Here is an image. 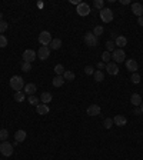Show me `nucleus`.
<instances>
[{
    "label": "nucleus",
    "instance_id": "obj_8",
    "mask_svg": "<svg viewBox=\"0 0 143 160\" xmlns=\"http://www.w3.org/2000/svg\"><path fill=\"white\" fill-rule=\"evenodd\" d=\"M76 12H77L79 16H88L89 13H90V6H89L88 3H79Z\"/></svg>",
    "mask_w": 143,
    "mask_h": 160
},
{
    "label": "nucleus",
    "instance_id": "obj_7",
    "mask_svg": "<svg viewBox=\"0 0 143 160\" xmlns=\"http://www.w3.org/2000/svg\"><path fill=\"white\" fill-rule=\"evenodd\" d=\"M37 57H39L40 60H46L50 57V47L49 46H42L39 47L37 50Z\"/></svg>",
    "mask_w": 143,
    "mask_h": 160
},
{
    "label": "nucleus",
    "instance_id": "obj_29",
    "mask_svg": "<svg viewBox=\"0 0 143 160\" xmlns=\"http://www.w3.org/2000/svg\"><path fill=\"white\" fill-rule=\"evenodd\" d=\"M130 80H132V83L139 84V83H140V74H139V73H133L132 77H130Z\"/></svg>",
    "mask_w": 143,
    "mask_h": 160
},
{
    "label": "nucleus",
    "instance_id": "obj_10",
    "mask_svg": "<svg viewBox=\"0 0 143 160\" xmlns=\"http://www.w3.org/2000/svg\"><path fill=\"white\" fill-rule=\"evenodd\" d=\"M23 92H24V95L33 96V95L37 92V87H36V84H34V83H27V84H24Z\"/></svg>",
    "mask_w": 143,
    "mask_h": 160
},
{
    "label": "nucleus",
    "instance_id": "obj_36",
    "mask_svg": "<svg viewBox=\"0 0 143 160\" xmlns=\"http://www.w3.org/2000/svg\"><path fill=\"white\" fill-rule=\"evenodd\" d=\"M93 4H95L96 9H100V10H102L103 6H104V1H103V0H95V3H93Z\"/></svg>",
    "mask_w": 143,
    "mask_h": 160
},
{
    "label": "nucleus",
    "instance_id": "obj_18",
    "mask_svg": "<svg viewBox=\"0 0 143 160\" xmlns=\"http://www.w3.org/2000/svg\"><path fill=\"white\" fill-rule=\"evenodd\" d=\"M130 103L133 104L135 107H139V106L142 104V97H140V95L133 93V95H132V97H130Z\"/></svg>",
    "mask_w": 143,
    "mask_h": 160
},
{
    "label": "nucleus",
    "instance_id": "obj_4",
    "mask_svg": "<svg viewBox=\"0 0 143 160\" xmlns=\"http://www.w3.org/2000/svg\"><path fill=\"white\" fill-rule=\"evenodd\" d=\"M52 34L49 32H46V30H43V32L39 34V43L42 44V46H49L50 43H52Z\"/></svg>",
    "mask_w": 143,
    "mask_h": 160
},
{
    "label": "nucleus",
    "instance_id": "obj_35",
    "mask_svg": "<svg viewBox=\"0 0 143 160\" xmlns=\"http://www.w3.org/2000/svg\"><path fill=\"white\" fill-rule=\"evenodd\" d=\"M22 70H23V72H26V73L30 72V70H32V64L23 62V64H22Z\"/></svg>",
    "mask_w": 143,
    "mask_h": 160
},
{
    "label": "nucleus",
    "instance_id": "obj_40",
    "mask_svg": "<svg viewBox=\"0 0 143 160\" xmlns=\"http://www.w3.org/2000/svg\"><path fill=\"white\" fill-rule=\"evenodd\" d=\"M137 23H139V26H143V16L137 17Z\"/></svg>",
    "mask_w": 143,
    "mask_h": 160
},
{
    "label": "nucleus",
    "instance_id": "obj_15",
    "mask_svg": "<svg viewBox=\"0 0 143 160\" xmlns=\"http://www.w3.org/2000/svg\"><path fill=\"white\" fill-rule=\"evenodd\" d=\"M26 137H27V135H26V130H17L16 133H15V140H16L17 143H22V142H24L26 140Z\"/></svg>",
    "mask_w": 143,
    "mask_h": 160
},
{
    "label": "nucleus",
    "instance_id": "obj_13",
    "mask_svg": "<svg viewBox=\"0 0 143 160\" xmlns=\"http://www.w3.org/2000/svg\"><path fill=\"white\" fill-rule=\"evenodd\" d=\"M126 69L129 70V72L136 73V70L139 69L137 62H136V60H133V59H129V60H126Z\"/></svg>",
    "mask_w": 143,
    "mask_h": 160
},
{
    "label": "nucleus",
    "instance_id": "obj_32",
    "mask_svg": "<svg viewBox=\"0 0 143 160\" xmlns=\"http://www.w3.org/2000/svg\"><path fill=\"white\" fill-rule=\"evenodd\" d=\"M110 59H112V55L109 52H103V53H102V60H103V63H109Z\"/></svg>",
    "mask_w": 143,
    "mask_h": 160
},
{
    "label": "nucleus",
    "instance_id": "obj_39",
    "mask_svg": "<svg viewBox=\"0 0 143 160\" xmlns=\"http://www.w3.org/2000/svg\"><path fill=\"white\" fill-rule=\"evenodd\" d=\"M133 114H136V116H140V114H142V110H140V107H135V110H133Z\"/></svg>",
    "mask_w": 143,
    "mask_h": 160
},
{
    "label": "nucleus",
    "instance_id": "obj_38",
    "mask_svg": "<svg viewBox=\"0 0 143 160\" xmlns=\"http://www.w3.org/2000/svg\"><path fill=\"white\" fill-rule=\"evenodd\" d=\"M85 73L90 76V74H95V70H93V67H92V66H86V67H85Z\"/></svg>",
    "mask_w": 143,
    "mask_h": 160
},
{
    "label": "nucleus",
    "instance_id": "obj_3",
    "mask_svg": "<svg viewBox=\"0 0 143 160\" xmlns=\"http://www.w3.org/2000/svg\"><path fill=\"white\" fill-rule=\"evenodd\" d=\"M83 40H85V43L88 44L89 47H96V46L99 44V39H97V37H96L92 32L86 33V34H85V37H83Z\"/></svg>",
    "mask_w": 143,
    "mask_h": 160
},
{
    "label": "nucleus",
    "instance_id": "obj_41",
    "mask_svg": "<svg viewBox=\"0 0 143 160\" xmlns=\"http://www.w3.org/2000/svg\"><path fill=\"white\" fill-rule=\"evenodd\" d=\"M103 67H104V63H103V62L97 63V69H103Z\"/></svg>",
    "mask_w": 143,
    "mask_h": 160
},
{
    "label": "nucleus",
    "instance_id": "obj_34",
    "mask_svg": "<svg viewBox=\"0 0 143 160\" xmlns=\"http://www.w3.org/2000/svg\"><path fill=\"white\" fill-rule=\"evenodd\" d=\"M7 27H9V24L4 20H0V33H4L7 30Z\"/></svg>",
    "mask_w": 143,
    "mask_h": 160
},
{
    "label": "nucleus",
    "instance_id": "obj_6",
    "mask_svg": "<svg viewBox=\"0 0 143 160\" xmlns=\"http://www.w3.org/2000/svg\"><path fill=\"white\" fill-rule=\"evenodd\" d=\"M100 19L103 20L104 23H110L112 20H113V12H112L110 9H102L100 10Z\"/></svg>",
    "mask_w": 143,
    "mask_h": 160
},
{
    "label": "nucleus",
    "instance_id": "obj_9",
    "mask_svg": "<svg viewBox=\"0 0 143 160\" xmlns=\"http://www.w3.org/2000/svg\"><path fill=\"white\" fill-rule=\"evenodd\" d=\"M23 60L26 62V63H32L33 60L36 59V52L34 50H32V49H27V50H24L23 52Z\"/></svg>",
    "mask_w": 143,
    "mask_h": 160
},
{
    "label": "nucleus",
    "instance_id": "obj_33",
    "mask_svg": "<svg viewBox=\"0 0 143 160\" xmlns=\"http://www.w3.org/2000/svg\"><path fill=\"white\" fill-rule=\"evenodd\" d=\"M103 124H104V127L106 129H110L112 126H113V119H110V117H106L103 121Z\"/></svg>",
    "mask_w": 143,
    "mask_h": 160
},
{
    "label": "nucleus",
    "instance_id": "obj_28",
    "mask_svg": "<svg viewBox=\"0 0 143 160\" xmlns=\"http://www.w3.org/2000/svg\"><path fill=\"white\" fill-rule=\"evenodd\" d=\"M63 77H64V80H74V73L73 72H70V70H66L64 72V74H63Z\"/></svg>",
    "mask_w": 143,
    "mask_h": 160
},
{
    "label": "nucleus",
    "instance_id": "obj_22",
    "mask_svg": "<svg viewBox=\"0 0 143 160\" xmlns=\"http://www.w3.org/2000/svg\"><path fill=\"white\" fill-rule=\"evenodd\" d=\"M49 47H50V50H59V49L62 47V40L60 39H53L52 40V43L49 44Z\"/></svg>",
    "mask_w": 143,
    "mask_h": 160
},
{
    "label": "nucleus",
    "instance_id": "obj_30",
    "mask_svg": "<svg viewBox=\"0 0 143 160\" xmlns=\"http://www.w3.org/2000/svg\"><path fill=\"white\" fill-rule=\"evenodd\" d=\"M7 137H9V132L6 129H1V130H0V140H1V142H6Z\"/></svg>",
    "mask_w": 143,
    "mask_h": 160
},
{
    "label": "nucleus",
    "instance_id": "obj_1",
    "mask_svg": "<svg viewBox=\"0 0 143 160\" xmlns=\"http://www.w3.org/2000/svg\"><path fill=\"white\" fill-rule=\"evenodd\" d=\"M10 87L13 89L15 92L23 90V87H24L23 77L22 76H13V77H10Z\"/></svg>",
    "mask_w": 143,
    "mask_h": 160
},
{
    "label": "nucleus",
    "instance_id": "obj_26",
    "mask_svg": "<svg viewBox=\"0 0 143 160\" xmlns=\"http://www.w3.org/2000/svg\"><path fill=\"white\" fill-rule=\"evenodd\" d=\"M104 79V74L102 70H97V72H95V80L97 81V83H100V81H103Z\"/></svg>",
    "mask_w": 143,
    "mask_h": 160
},
{
    "label": "nucleus",
    "instance_id": "obj_5",
    "mask_svg": "<svg viewBox=\"0 0 143 160\" xmlns=\"http://www.w3.org/2000/svg\"><path fill=\"white\" fill-rule=\"evenodd\" d=\"M0 153L3 156H6V157H10L13 154V146L9 142H3V143L0 144Z\"/></svg>",
    "mask_w": 143,
    "mask_h": 160
},
{
    "label": "nucleus",
    "instance_id": "obj_14",
    "mask_svg": "<svg viewBox=\"0 0 143 160\" xmlns=\"http://www.w3.org/2000/svg\"><path fill=\"white\" fill-rule=\"evenodd\" d=\"M106 72L109 74H112V76H116L119 73V67H117L116 63H107L106 64Z\"/></svg>",
    "mask_w": 143,
    "mask_h": 160
},
{
    "label": "nucleus",
    "instance_id": "obj_21",
    "mask_svg": "<svg viewBox=\"0 0 143 160\" xmlns=\"http://www.w3.org/2000/svg\"><path fill=\"white\" fill-rule=\"evenodd\" d=\"M64 81H66V80H64L63 76H56L55 79L52 80V84H53L55 87H60V86L64 84Z\"/></svg>",
    "mask_w": 143,
    "mask_h": 160
},
{
    "label": "nucleus",
    "instance_id": "obj_11",
    "mask_svg": "<svg viewBox=\"0 0 143 160\" xmlns=\"http://www.w3.org/2000/svg\"><path fill=\"white\" fill-rule=\"evenodd\" d=\"M127 123V119L123 116V114H116L115 117H113V124H116V126H126Z\"/></svg>",
    "mask_w": 143,
    "mask_h": 160
},
{
    "label": "nucleus",
    "instance_id": "obj_37",
    "mask_svg": "<svg viewBox=\"0 0 143 160\" xmlns=\"http://www.w3.org/2000/svg\"><path fill=\"white\" fill-rule=\"evenodd\" d=\"M6 46H7V39L3 34H0V47H6Z\"/></svg>",
    "mask_w": 143,
    "mask_h": 160
},
{
    "label": "nucleus",
    "instance_id": "obj_2",
    "mask_svg": "<svg viewBox=\"0 0 143 160\" xmlns=\"http://www.w3.org/2000/svg\"><path fill=\"white\" fill-rule=\"evenodd\" d=\"M112 59L115 60V63H123L126 60V53L123 52V49H115V52L112 53Z\"/></svg>",
    "mask_w": 143,
    "mask_h": 160
},
{
    "label": "nucleus",
    "instance_id": "obj_12",
    "mask_svg": "<svg viewBox=\"0 0 143 160\" xmlns=\"http://www.w3.org/2000/svg\"><path fill=\"white\" fill-rule=\"evenodd\" d=\"M89 116H99L100 114V106H97V104H90L88 107V110H86Z\"/></svg>",
    "mask_w": 143,
    "mask_h": 160
},
{
    "label": "nucleus",
    "instance_id": "obj_27",
    "mask_svg": "<svg viewBox=\"0 0 143 160\" xmlns=\"http://www.w3.org/2000/svg\"><path fill=\"white\" fill-rule=\"evenodd\" d=\"M103 30H104V29H103V26H96V27H95V30H93L92 33L95 34L96 37H99L100 34H103Z\"/></svg>",
    "mask_w": 143,
    "mask_h": 160
},
{
    "label": "nucleus",
    "instance_id": "obj_44",
    "mask_svg": "<svg viewBox=\"0 0 143 160\" xmlns=\"http://www.w3.org/2000/svg\"><path fill=\"white\" fill-rule=\"evenodd\" d=\"M1 17H3V15H1V13H0V20H1Z\"/></svg>",
    "mask_w": 143,
    "mask_h": 160
},
{
    "label": "nucleus",
    "instance_id": "obj_16",
    "mask_svg": "<svg viewBox=\"0 0 143 160\" xmlns=\"http://www.w3.org/2000/svg\"><path fill=\"white\" fill-rule=\"evenodd\" d=\"M132 12H133V15H136L137 17L143 16V6L140 3H133V4H132Z\"/></svg>",
    "mask_w": 143,
    "mask_h": 160
},
{
    "label": "nucleus",
    "instance_id": "obj_19",
    "mask_svg": "<svg viewBox=\"0 0 143 160\" xmlns=\"http://www.w3.org/2000/svg\"><path fill=\"white\" fill-rule=\"evenodd\" d=\"M52 99H53V96H52V93L50 92H43L42 93V96H40V100H42V103L47 104L52 102Z\"/></svg>",
    "mask_w": 143,
    "mask_h": 160
},
{
    "label": "nucleus",
    "instance_id": "obj_43",
    "mask_svg": "<svg viewBox=\"0 0 143 160\" xmlns=\"http://www.w3.org/2000/svg\"><path fill=\"white\" fill-rule=\"evenodd\" d=\"M140 110H142V113H143V102H142V104H140Z\"/></svg>",
    "mask_w": 143,
    "mask_h": 160
},
{
    "label": "nucleus",
    "instance_id": "obj_23",
    "mask_svg": "<svg viewBox=\"0 0 143 160\" xmlns=\"http://www.w3.org/2000/svg\"><path fill=\"white\" fill-rule=\"evenodd\" d=\"M24 99H26V95H24V92H15V100L16 102H19V103H22V102H24Z\"/></svg>",
    "mask_w": 143,
    "mask_h": 160
},
{
    "label": "nucleus",
    "instance_id": "obj_42",
    "mask_svg": "<svg viewBox=\"0 0 143 160\" xmlns=\"http://www.w3.org/2000/svg\"><path fill=\"white\" fill-rule=\"evenodd\" d=\"M130 3V0H122V4H129Z\"/></svg>",
    "mask_w": 143,
    "mask_h": 160
},
{
    "label": "nucleus",
    "instance_id": "obj_20",
    "mask_svg": "<svg viewBox=\"0 0 143 160\" xmlns=\"http://www.w3.org/2000/svg\"><path fill=\"white\" fill-rule=\"evenodd\" d=\"M115 44H116L117 47H120V49L125 47V46L127 44V39L125 37V36H117L116 40H115Z\"/></svg>",
    "mask_w": 143,
    "mask_h": 160
},
{
    "label": "nucleus",
    "instance_id": "obj_25",
    "mask_svg": "<svg viewBox=\"0 0 143 160\" xmlns=\"http://www.w3.org/2000/svg\"><path fill=\"white\" fill-rule=\"evenodd\" d=\"M115 46H116V44H115V41H113V40H109V41H106V52H109V53H113V52H115Z\"/></svg>",
    "mask_w": 143,
    "mask_h": 160
},
{
    "label": "nucleus",
    "instance_id": "obj_24",
    "mask_svg": "<svg viewBox=\"0 0 143 160\" xmlns=\"http://www.w3.org/2000/svg\"><path fill=\"white\" fill-rule=\"evenodd\" d=\"M55 72H56V74H57V76H63L66 70H64L63 64H56V66H55Z\"/></svg>",
    "mask_w": 143,
    "mask_h": 160
},
{
    "label": "nucleus",
    "instance_id": "obj_17",
    "mask_svg": "<svg viewBox=\"0 0 143 160\" xmlns=\"http://www.w3.org/2000/svg\"><path fill=\"white\" fill-rule=\"evenodd\" d=\"M36 112H37V114H47L49 112H50V109H49V106L47 104H45V103H40L36 106Z\"/></svg>",
    "mask_w": 143,
    "mask_h": 160
},
{
    "label": "nucleus",
    "instance_id": "obj_31",
    "mask_svg": "<svg viewBox=\"0 0 143 160\" xmlns=\"http://www.w3.org/2000/svg\"><path fill=\"white\" fill-rule=\"evenodd\" d=\"M27 103L33 104V106H37V103H39V99H37V96H29V99H27Z\"/></svg>",
    "mask_w": 143,
    "mask_h": 160
}]
</instances>
